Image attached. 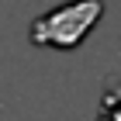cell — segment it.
Instances as JSON below:
<instances>
[{
	"mask_svg": "<svg viewBox=\"0 0 121 121\" xmlns=\"http://www.w3.org/2000/svg\"><path fill=\"white\" fill-rule=\"evenodd\" d=\"M104 17V0H69L31 21L28 38L38 48H80Z\"/></svg>",
	"mask_w": 121,
	"mask_h": 121,
	"instance_id": "6da1fadb",
	"label": "cell"
}]
</instances>
